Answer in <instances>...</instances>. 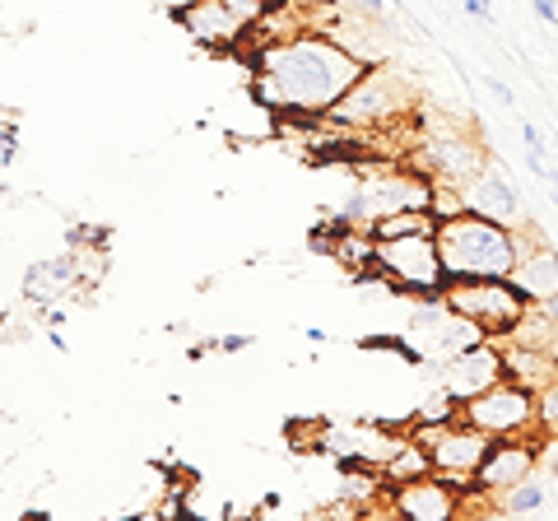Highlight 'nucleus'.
<instances>
[{
  "label": "nucleus",
  "instance_id": "obj_1",
  "mask_svg": "<svg viewBox=\"0 0 558 521\" xmlns=\"http://www.w3.org/2000/svg\"><path fill=\"white\" fill-rule=\"evenodd\" d=\"M368 71L344 43L322 28H299L284 38H266L252 57V98L266 112L326 121V112L354 89Z\"/></svg>",
  "mask_w": 558,
  "mask_h": 521
},
{
  "label": "nucleus",
  "instance_id": "obj_2",
  "mask_svg": "<svg viewBox=\"0 0 558 521\" xmlns=\"http://www.w3.org/2000/svg\"><path fill=\"white\" fill-rule=\"evenodd\" d=\"M438 252L447 266V280H512L521 252L531 247L526 229H508L484 215H451L438 219Z\"/></svg>",
  "mask_w": 558,
  "mask_h": 521
},
{
  "label": "nucleus",
  "instance_id": "obj_3",
  "mask_svg": "<svg viewBox=\"0 0 558 521\" xmlns=\"http://www.w3.org/2000/svg\"><path fill=\"white\" fill-rule=\"evenodd\" d=\"M373 270L405 299H442L447 266L433 233L373 238Z\"/></svg>",
  "mask_w": 558,
  "mask_h": 521
},
{
  "label": "nucleus",
  "instance_id": "obj_4",
  "mask_svg": "<svg viewBox=\"0 0 558 521\" xmlns=\"http://www.w3.org/2000/svg\"><path fill=\"white\" fill-rule=\"evenodd\" d=\"M410 108H414V98L405 89V80H400L391 65H368L354 89L326 112V121L340 131H377V126H391V121Z\"/></svg>",
  "mask_w": 558,
  "mask_h": 521
},
{
  "label": "nucleus",
  "instance_id": "obj_5",
  "mask_svg": "<svg viewBox=\"0 0 558 521\" xmlns=\"http://www.w3.org/2000/svg\"><path fill=\"white\" fill-rule=\"evenodd\" d=\"M442 303L475 322L488 340H508L517 322L531 312V299L512 280H447Z\"/></svg>",
  "mask_w": 558,
  "mask_h": 521
},
{
  "label": "nucleus",
  "instance_id": "obj_6",
  "mask_svg": "<svg viewBox=\"0 0 558 521\" xmlns=\"http://www.w3.org/2000/svg\"><path fill=\"white\" fill-rule=\"evenodd\" d=\"M410 438L428 451V465H433V471L447 475L451 484H461L465 494H470V480H475L488 443H494V438H488V433H480L475 424H465L461 414H457V420H447V424H418V420H414Z\"/></svg>",
  "mask_w": 558,
  "mask_h": 521
},
{
  "label": "nucleus",
  "instance_id": "obj_7",
  "mask_svg": "<svg viewBox=\"0 0 558 521\" xmlns=\"http://www.w3.org/2000/svg\"><path fill=\"white\" fill-rule=\"evenodd\" d=\"M461 420L475 424L488 438H521V433H539V396L526 381L502 377L498 387L470 396L461 405Z\"/></svg>",
  "mask_w": 558,
  "mask_h": 521
},
{
  "label": "nucleus",
  "instance_id": "obj_8",
  "mask_svg": "<svg viewBox=\"0 0 558 521\" xmlns=\"http://www.w3.org/2000/svg\"><path fill=\"white\" fill-rule=\"evenodd\" d=\"M539 471V433H521V438H494L480 461L475 480H470V494L494 508V498L502 489H512L517 480H526Z\"/></svg>",
  "mask_w": 558,
  "mask_h": 521
},
{
  "label": "nucleus",
  "instance_id": "obj_9",
  "mask_svg": "<svg viewBox=\"0 0 558 521\" xmlns=\"http://www.w3.org/2000/svg\"><path fill=\"white\" fill-rule=\"evenodd\" d=\"M387 502H391V512L405 521H451L465 508V489L451 484L447 475L428 471V475H410V480L387 484Z\"/></svg>",
  "mask_w": 558,
  "mask_h": 521
},
{
  "label": "nucleus",
  "instance_id": "obj_10",
  "mask_svg": "<svg viewBox=\"0 0 558 521\" xmlns=\"http://www.w3.org/2000/svg\"><path fill=\"white\" fill-rule=\"evenodd\" d=\"M502 377H508V344L502 340H480V344H470V350L451 354L442 363V391L461 405L470 401V396L498 387Z\"/></svg>",
  "mask_w": 558,
  "mask_h": 521
},
{
  "label": "nucleus",
  "instance_id": "obj_11",
  "mask_svg": "<svg viewBox=\"0 0 558 521\" xmlns=\"http://www.w3.org/2000/svg\"><path fill=\"white\" fill-rule=\"evenodd\" d=\"M465 210L470 215H484V219H498V223H508V229H526V201H521V191L512 186L508 178V168L488 159L475 178L465 182Z\"/></svg>",
  "mask_w": 558,
  "mask_h": 521
},
{
  "label": "nucleus",
  "instance_id": "obj_12",
  "mask_svg": "<svg viewBox=\"0 0 558 521\" xmlns=\"http://www.w3.org/2000/svg\"><path fill=\"white\" fill-rule=\"evenodd\" d=\"M494 159L484 145L465 141V135H442V141H428L424 149H418V168L428 172L433 182H451V186H465L475 172Z\"/></svg>",
  "mask_w": 558,
  "mask_h": 521
},
{
  "label": "nucleus",
  "instance_id": "obj_13",
  "mask_svg": "<svg viewBox=\"0 0 558 521\" xmlns=\"http://www.w3.org/2000/svg\"><path fill=\"white\" fill-rule=\"evenodd\" d=\"M80 289H84L80 252L38 256V260H28V270H24V299L33 307H57V303H65L70 293H80Z\"/></svg>",
  "mask_w": 558,
  "mask_h": 521
},
{
  "label": "nucleus",
  "instance_id": "obj_14",
  "mask_svg": "<svg viewBox=\"0 0 558 521\" xmlns=\"http://www.w3.org/2000/svg\"><path fill=\"white\" fill-rule=\"evenodd\" d=\"M182 33H191V43H201L205 51H233L247 43V28H242L219 0H196L191 10L178 14Z\"/></svg>",
  "mask_w": 558,
  "mask_h": 521
},
{
  "label": "nucleus",
  "instance_id": "obj_15",
  "mask_svg": "<svg viewBox=\"0 0 558 521\" xmlns=\"http://www.w3.org/2000/svg\"><path fill=\"white\" fill-rule=\"evenodd\" d=\"M512 284L526 293L531 303L549 299V293L558 289V252H549V247H526V252H521V260H517V270H512Z\"/></svg>",
  "mask_w": 558,
  "mask_h": 521
},
{
  "label": "nucleus",
  "instance_id": "obj_16",
  "mask_svg": "<svg viewBox=\"0 0 558 521\" xmlns=\"http://www.w3.org/2000/svg\"><path fill=\"white\" fill-rule=\"evenodd\" d=\"M545 502H549V484H545V471H535L526 480H517L512 489H502L494 498V512H502V517H531V512H545Z\"/></svg>",
  "mask_w": 558,
  "mask_h": 521
},
{
  "label": "nucleus",
  "instance_id": "obj_17",
  "mask_svg": "<svg viewBox=\"0 0 558 521\" xmlns=\"http://www.w3.org/2000/svg\"><path fill=\"white\" fill-rule=\"evenodd\" d=\"M373 238H400V233H438V219L433 210H391L368 223Z\"/></svg>",
  "mask_w": 558,
  "mask_h": 521
},
{
  "label": "nucleus",
  "instance_id": "obj_18",
  "mask_svg": "<svg viewBox=\"0 0 558 521\" xmlns=\"http://www.w3.org/2000/svg\"><path fill=\"white\" fill-rule=\"evenodd\" d=\"M539 433L545 438H558V377L549 381V387H539Z\"/></svg>",
  "mask_w": 558,
  "mask_h": 521
},
{
  "label": "nucleus",
  "instance_id": "obj_19",
  "mask_svg": "<svg viewBox=\"0 0 558 521\" xmlns=\"http://www.w3.org/2000/svg\"><path fill=\"white\" fill-rule=\"evenodd\" d=\"M349 20H359V24H381L387 20V0H340Z\"/></svg>",
  "mask_w": 558,
  "mask_h": 521
},
{
  "label": "nucleus",
  "instance_id": "obj_20",
  "mask_svg": "<svg viewBox=\"0 0 558 521\" xmlns=\"http://www.w3.org/2000/svg\"><path fill=\"white\" fill-rule=\"evenodd\" d=\"M531 10H535L545 24H558V0H531Z\"/></svg>",
  "mask_w": 558,
  "mask_h": 521
},
{
  "label": "nucleus",
  "instance_id": "obj_21",
  "mask_svg": "<svg viewBox=\"0 0 558 521\" xmlns=\"http://www.w3.org/2000/svg\"><path fill=\"white\" fill-rule=\"evenodd\" d=\"M465 14H475V20L494 24V5H488V0H465Z\"/></svg>",
  "mask_w": 558,
  "mask_h": 521
},
{
  "label": "nucleus",
  "instance_id": "obj_22",
  "mask_svg": "<svg viewBox=\"0 0 558 521\" xmlns=\"http://www.w3.org/2000/svg\"><path fill=\"white\" fill-rule=\"evenodd\" d=\"M488 89H494V98L502 102V108H517V98H512V89L502 80H488Z\"/></svg>",
  "mask_w": 558,
  "mask_h": 521
},
{
  "label": "nucleus",
  "instance_id": "obj_23",
  "mask_svg": "<svg viewBox=\"0 0 558 521\" xmlns=\"http://www.w3.org/2000/svg\"><path fill=\"white\" fill-rule=\"evenodd\" d=\"M521 141H526V149H545V135H539L531 121H521Z\"/></svg>",
  "mask_w": 558,
  "mask_h": 521
},
{
  "label": "nucleus",
  "instance_id": "obj_24",
  "mask_svg": "<svg viewBox=\"0 0 558 521\" xmlns=\"http://www.w3.org/2000/svg\"><path fill=\"white\" fill-rule=\"evenodd\" d=\"M247 344H252V336H223L219 350H223V354H238V350H247Z\"/></svg>",
  "mask_w": 558,
  "mask_h": 521
},
{
  "label": "nucleus",
  "instance_id": "obj_25",
  "mask_svg": "<svg viewBox=\"0 0 558 521\" xmlns=\"http://www.w3.org/2000/svg\"><path fill=\"white\" fill-rule=\"evenodd\" d=\"M539 307H545V317H549V322L558 326V289L549 293V299H539Z\"/></svg>",
  "mask_w": 558,
  "mask_h": 521
},
{
  "label": "nucleus",
  "instance_id": "obj_26",
  "mask_svg": "<svg viewBox=\"0 0 558 521\" xmlns=\"http://www.w3.org/2000/svg\"><path fill=\"white\" fill-rule=\"evenodd\" d=\"M163 5H168L172 20H178V14H182V10H191V5H196V0H163Z\"/></svg>",
  "mask_w": 558,
  "mask_h": 521
},
{
  "label": "nucleus",
  "instance_id": "obj_27",
  "mask_svg": "<svg viewBox=\"0 0 558 521\" xmlns=\"http://www.w3.org/2000/svg\"><path fill=\"white\" fill-rule=\"evenodd\" d=\"M549 359H554V373H558V336H554V344H549Z\"/></svg>",
  "mask_w": 558,
  "mask_h": 521
},
{
  "label": "nucleus",
  "instance_id": "obj_28",
  "mask_svg": "<svg viewBox=\"0 0 558 521\" xmlns=\"http://www.w3.org/2000/svg\"><path fill=\"white\" fill-rule=\"evenodd\" d=\"M0 322H5V307H0Z\"/></svg>",
  "mask_w": 558,
  "mask_h": 521
},
{
  "label": "nucleus",
  "instance_id": "obj_29",
  "mask_svg": "<svg viewBox=\"0 0 558 521\" xmlns=\"http://www.w3.org/2000/svg\"><path fill=\"white\" fill-rule=\"evenodd\" d=\"M275 5H289V0H275Z\"/></svg>",
  "mask_w": 558,
  "mask_h": 521
}]
</instances>
